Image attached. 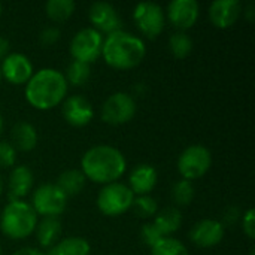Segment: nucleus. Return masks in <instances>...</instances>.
Instances as JSON below:
<instances>
[{
	"mask_svg": "<svg viewBox=\"0 0 255 255\" xmlns=\"http://www.w3.org/2000/svg\"><path fill=\"white\" fill-rule=\"evenodd\" d=\"M127 161L124 154L109 145H97L90 148L81 160V172L96 184H114L126 172Z\"/></svg>",
	"mask_w": 255,
	"mask_h": 255,
	"instance_id": "nucleus-1",
	"label": "nucleus"
},
{
	"mask_svg": "<svg viewBox=\"0 0 255 255\" xmlns=\"http://www.w3.org/2000/svg\"><path fill=\"white\" fill-rule=\"evenodd\" d=\"M67 93V81L64 75L51 67L40 69L33 73L25 84V100L39 111H48L63 103Z\"/></svg>",
	"mask_w": 255,
	"mask_h": 255,
	"instance_id": "nucleus-2",
	"label": "nucleus"
},
{
	"mask_svg": "<svg viewBox=\"0 0 255 255\" xmlns=\"http://www.w3.org/2000/svg\"><path fill=\"white\" fill-rule=\"evenodd\" d=\"M146 54L145 42L124 30L114 31L103 40L102 55L108 66L118 70H130L142 63Z\"/></svg>",
	"mask_w": 255,
	"mask_h": 255,
	"instance_id": "nucleus-3",
	"label": "nucleus"
},
{
	"mask_svg": "<svg viewBox=\"0 0 255 255\" xmlns=\"http://www.w3.org/2000/svg\"><path fill=\"white\" fill-rule=\"evenodd\" d=\"M37 223L36 212L31 205L24 200H10L0 215L1 233L13 241L28 238L34 232Z\"/></svg>",
	"mask_w": 255,
	"mask_h": 255,
	"instance_id": "nucleus-4",
	"label": "nucleus"
},
{
	"mask_svg": "<svg viewBox=\"0 0 255 255\" xmlns=\"http://www.w3.org/2000/svg\"><path fill=\"white\" fill-rule=\"evenodd\" d=\"M134 194L131 190L120 182L105 185L97 196V208L106 217H120L131 209Z\"/></svg>",
	"mask_w": 255,
	"mask_h": 255,
	"instance_id": "nucleus-5",
	"label": "nucleus"
},
{
	"mask_svg": "<svg viewBox=\"0 0 255 255\" xmlns=\"http://www.w3.org/2000/svg\"><path fill=\"white\" fill-rule=\"evenodd\" d=\"M66 205L67 196L55 184H43L33 193L31 208L43 218H58L66 211Z\"/></svg>",
	"mask_w": 255,
	"mask_h": 255,
	"instance_id": "nucleus-6",
	"label": "nucleus"
},
{
	"mask_svg": "<svg viewBox=\"0 0 255 255\" xmlns=\"http://www.w3.org/2000/svg\"><path fill=\"white\" fill-rule=\"evenodd\" d=\"M212 164L211 151L203 145H191L185 148L178 158V172L182 179L193 181L205 176Z\"/></svg>",
	"mask_w": 255,
	"mask_h": 255,
	"instance_id": "nucleus-7",
	"label": "nucleus"
},
{
	"mask_svg": "<svg viewBox=\"0 0 255 255\" xmlns=\"http://www.w3.org/2000/svg\"><path fill=\"white\" fill-rule=\"evenodd\" d=\"M103 36L93 27L79 30L70 40V55L76 61L94 63L102 55Z\"/></svg>",
	"mask_w": 255,
	"mask_h": 255,
	"instance_id": "nucleus-8",
	"label": "nucleus"
},
{
	"mask_svg": "<svg viewBox=\"0 0 255 255\" xmlns=\"http://www.w3.org/2000/svg\"><path fill=\"white\" fill-rule=\"evenodd\" d=\"M134 99L123 91L114 93L102 106V120L111 126H121L133 120L136 115Z\"/></svg>",
	"mask_w": 255,
	"mask_h": 255,
	"instance_id": "nucleus-9",
	"label": "nucleus"
},
{
	"mask_svg": "<svg viewBox=\"0 0 255 255\" xmlns=\"http://www.w3.org/2000/svg\"><path fill=\"white\" fill-rule=\"evenodd\" d=\"M133 19L142 34H145L148 39H155L164 30L166 15L160 4L142 1L134 7Z\"/></svg>",
	"mask_w": 255,
	"mask_h": 255,
	"instance_id": "nucleus-10",
	"label": "nucleus"
},
{
	"mask_svg": "<svg viewBox=\"0 0 255 255\" xmlns=\"http://www.w3.org/2000/svg\"><path fill=\"white\" fill-rule=\"evenodd\" d=\"M0 73L7 82L13 85H22L27 84L33 76V64L24 54H7V57L1 61Z\"/></svg>",
	"mask_w": 255,
	"mask_h": 255,
	"instance_id": "nucleus-11",
	"label": "nucleus"
},
{
	"mask_svg": "<svg viewBox=\"0 0 255 255\" xmlns=\"http://www.w3.org/2000/svg\"><path fill=\"white\" fill-rule=\"evenodd\" d=\"M90 22L93 24V28L102 33H114L121 30V18L117 12V9L106 1H96L90 6L88 10Z\"/></svg>",
	"mask_w": 255,
	"mask_h": 255,
	"instance_id": "nucleus-12",
	"label": "nucleus"
},
{
	"mask_svg": "<svg viewBox=\"0 0 255 255\" xmlns=\"http://www.w3.org/2000/svg\"><path fill=\"white\" fill-rule=\"evenodd\" d=\"M167 19L181 31L191 28L200 15V6L196 0H173L167 4Z\"/></svg>",
	"mask_w": 255,
	"mask_h": 255,
	"instance_id": "nucleus-13",
	"label": "nucleus"
},
{
	"mask_svg": "<svg viewBox=\"0 0 255 255\" xmlns=\"http://www.w3.org/2000/svg\"><path fill=\"white\" fill-rule=\"evenodd\" d=\"M61 114L70 126L84 127L91 123L94 109L84 96H70L63 100Z\"/></svg>",
	"mask_w": 255,
	"mask_h": 255,
	"instance_id": "nucleus-14",
	"label": "nucleus"
},
{
	"mask_svg": "<svg viewBox=\"0 0 255 255\" xmlns=\"http://www.w3.org/2000/svg\"><path fill=\"white\" fill-rule=\"evenodd\" d=\"M224 238V226L217 220H202L190 230V239L200 248L218 245Z\"/></svg>",
	"mask_w": 255,
	"mask_h": 255,
	"instance_id": "nucleus-15",
	"label": "nucleus"
},
{
	"mask_svg": "<svg viewBox=\"0 0 255 255\" xmlns=\"http://www.w3.org/2000/svg\"><path fill=\"white\" fill-rule=\"evenodd\" d=\"M242 12L238 0H215L209 7V18L217 28H229L235 25Z\"/></svg>",
	"mask_w": 255,
	"mask_h": 255,
	"instance_id": "nucleus-16",
	"label": "nucleus"
},
{
	"mask_svg": "<svg viewBox=\"0 0 255 255\" xmlns=\"http://www.w3.org/2000/svg\"><path fill=\"white\" fill-rule=\"evenodd\" d=\"M158 173L151 164H139L133 169L128 182L130 190L134 196H149V193L157 185Z\"/></svg>",
	"mask_w": 255,
	"mask_h": 255,
	"instance_id": "nucleus-17",
	"label": "nucleus"
},
{
	"mask_svg": "<svg viewBox=\"0 0 255 255\" xmlns=\"http://www.w3.org/2000/svg\"><path fill=\"white\" fill-rule=\"evenodd\" d=\"M33 181H34V176L30 167L24 164L13 167L9 175V182H7L10 200H21L22 197H25L33 187Z\"/></svg>",
	"mask_w": 255,
	"mask_h": 255,
	"instance_id": "nucleus-18",
	"label": "nucleus"
},
{
	"mask_svg": "<svg viewBox=\"0 0 255 255\" xmlns=\"http://www.w3.org/2000/svg\"><path fill=\"white\" fill-rule=\"evenodd\" d=\"M10 139H12V146L15 149L28 152L36 148L39 137H37V130L34 128L33 124L21 121L12 127Z\"/></svg>",
	"mask_w": 255,
	"mask_h": 255,
	"instance_id": "nucleus-19",
	"label": "nucleus"
},
{
	"mask_svg": "<svg viewBox=\"0 0 255 255\" xmlns=\"http://www.w3.org/2000/svg\"><path fill=\"white\" fill-rule=\"evenodd\" d=\"M34 232L39 245L43 248H51L58 242L61 235V223L58 218H43L40 223H37Z\"/></svg>",
	"mask_w": 255,
	"mask_h": 255,
	"instance_id": "nucleus-20",
	"label": "nucleus"
},
{
	"mask_svg": "<svg viewBox=\"0 0 255 255\" xmlns=\"http://www.w3.org/2000/svg\"><path fill=\"white\" fill-rule=\"evenodd\" d=\"M154 226L160 230L164 238L178 232L182 226V214L178 208H164L163 211L157 212Z\"/></svg>",
	"mask_w": 255,
	"mask_h": 255,
	"instance_id": "nucleus-21",
	"label": "nucleus"
},
{
	"mask_svg": "<svg viewBox=\"0 0 255 255\" xmlns=\"http://www.w3.org/2000/svg\"><path fill=\"white\" fill-rule=\"evenodd\" d=\"M91 247L84 238H66L49 248L46 255H90Z\"/></svg>",
	"mask_w": 255,
	"mask_h": 255,
	"instance_id": "nucleus-22",
	"label": "nucleus"
},
{
	"mask_svg": "<svg viewBox=\"0 0 255 255\" xmlns=\"http://www.w3.org/2000/svg\"><path fill=\"white\" fill-rule=\"evenodd\" d=\"M85 182H87V178L84 176V173H82L81 170L70 169V170L63 172V173L58 176L55 185L69 197V196H76V194H79V193L84 190Z\"/></svg>",
	"mask_w": 255,
	"mask_h": 255,
	"instance_id": "nucleus-23",
	"label": "nucleus"
},
{
	"mask_svg": "<svg viewBox=\"0 0 255 255\" xmlns=\"http://www.w3.org/2000/svg\"><path fill=\"white\" fill-rule=\"evenodd\" d=\"M75 1L73 0H49L45 4V10L49 19L55 22H63L69 19L75 12Z\"/></svg>",
	"mask_w": 255,
	"mask_h": 255,
	"instance_id": "nucleus-24",
	"label": "nucleus"
},
{
	"mask_svg": "<svg viewBox=\"0 0 255 255\" xmlns=\"http://www.w3.org/2000/svg\"><path fill=\"white\" fill-rule=\"evenodd\" d=\"M90 76H91V67H90V64L73 60L69 64L64 78H66L67 84H72L75 87H81V85L87 84V81L90 79Z\"/></svg>",
	"mask_w": 255,
	"mask_h": 255,
	"instance_id": "nucleus-25",
	"label": "nucleus"
},
{
	"mask_svg": "<svg viewBox=\"0 0 255 255\" xmlns=\"http://www.w3.org/2000/svg\"><path fill=\"white\" fill-rule=\"evenodd\" d=\"M169 49H170V52L176 58H185L193 51V40H191V37L187 33L178 31V33L170 36V39H169Z\"/></svg>",
	"mask_w": 255,
	"mask_h": 255,
	"instance_id": "nucleus-26",
	"label": "nucleus"
},
{
	"mask_svg": "<svg viewBox=\"0 0 255 255\" xmlns=\"http://www.w3.org/2000/svg\"><path fill=\"white\" fill-rule=\"evenodd\" d=\"M151 250V255H190L185 245L173 238H163Z\"/></svg>",
	"mask_w": 255,
	"mask_h": 255,
	"instance_id": "nucleus-27",
	"label": "nucleus"
},
{
	"mask_svg": "<svg viewBox=\"0 0 255 255\" xmlns=\"http://www.w3.org/2000/svg\"><path fill=\"white\" fill-rule=\"evenodd\" d=\"M194 196H196L194 187L187 179L178 181L172 188V197L178 206H188L194 200Z\"/></svg>",
	"mask_w": 255,
	"mask_h": 255,
	"instance_id": "nucleus-28",
	"label": "nucleus"
},
{
	"mask_svg": "<svg viewBox=\"0 0 255 255\" xmlns=\"http://www.w3.org/2000/svg\"><path fill=\"white\" fill-rule=\"evenodd\" d=\"M131 209L140 218H151V217L157 215L158 205H157L155 199H152L151 196H137L133 200Z\"/></svg>",
	"mask_w": 255,
	"mask_h": 255,
	"instance_id": "nucleus-29",
	"label": "nucleus"
},
{
	"mask_svg": "<svg viewBox=\"0 0 255 255\" xmlns=\"http://www.w3.org/2000/svg\"><path fill=\"white\" fill-rule=\"evenodd\" d=\"M164 236L160 233V230L154 226V223H146L140 229V239L146 247H155Z\"/></svg>",
	"mask_w": 255,
	"mask_h": 255,
	"instance_id": "nucleus-30",
	"label": "nucleus"
},
{
	"mask_svg": "<svg viewBox=\"0 0 255 255\" xmlns=\"http://www.w3.org/2000/svg\"><path fill=\"white\" fill-rule=\"evenodd\" d=\"M16 163V149L10 142L0 140V167H13Z\"/></svg>",
	"mask_w": 255,
	"mask_h": 255,
	"instance_id": "nucleus-31",
	"label": "nucleus"
},
{
	"mask_svg": "<svg viewBox=\"0 0 255 255\" xmlns=\"http://www.w3.org/2000/svg\"><path fill=\"white\" fill-rule=\"evenodd\" d=\"M60 36H61V33H60V30H58L57 27H46V28H43V30L40 31V34H39V42H40L43 46H51V45H54V43L58 42Z\"/></svg>",
	"mask_w": 255,
	"mask_h": 255,
	"instance_id": "nucleus-32",
	"label": "nucleus"
},
{
	"mask_svg": "<svg viewBox=\"0 0 255 255\" xmlns=\"http://www.w3.org/2000/svg\"><path fill=\"white\" fill-rule=\"evenodd\" d=\"M242 229H244V233L247 235V238L253 241V239L255 238V211L254 209H248V211L244 214Z\"/></svg>",
	"mask_w": 255,
	"mask_h": 255,
	"instance_id": "nucleus-33",
	"label": "nucleus"
},
{
	"mask_svg": "<svg viewBox=\"0 0 255 255\" xmlns=\"http://www.w3.org/2000/svg\"><path fill=\"white\" fill-rule=\"evenodd\" d=\"M9 52V40L0 36V60L3 61L7 57Z\"/></svg>",
	"mask_w": 255,
	"mask_h": 255,
	"instance_id": "nucleus-34",
	"label": "nucleus"
},
{
	"mask_svg": "<svg viewBox=\"0 0 255 255\" xmlns=\"http://www.w3.org/2000/svg\"><path fill=\"white\" fill-rule=\"evenodd\" d=\"M13 255H46L45 253H42V251H39V250H36V248H21V250H18L16 253Z\"/></svg>",
	"mask_w": 255,
	"mask_h": 255,
	"instance_id": "nucleus-35",
	"label": "nucleus"
},
{
	"mask_svg": "<svg viewBox=\"0 0 255 255\" xmlns=\"http://www.w3.org/2000/svg\"><path fill=\"white\" fill-rule=\"evenodd\" d=\"M245 15H247V18H248V21H254V6H253V4H250V6L247 7Z\"/></svg>",
	"mask_w": 255,
	"mask_h": 255,
	"instance_id": "nucleus-36",
	"label": "nucleus"
},
{
	"mask_svg": "<svg viewBox=\"0 0 255 255\" xmlns=\"http://www.w3.org/2000/svg\"><path fill=\"white\" fill-rule=\"evenodd\" d=\"M3 127H4V121H3V115H1V112H0V134H1V131H3Z\"/></svg>",
	"mask_w": 255,
	"mask_h": 255,
	"instance_id": "nucleus-37",
	"label": "nucleus"
},
{
	"mask_svg": "<svg viewBox=\"0 0 255 255\" xmlns=\"http://www.w3.org/2000/svg\"><path fill=\"white\" fill-rule=\"evenodd\" d=\"M3 194V179H1V176H0V196Z\"/></svg>",
	"mask_w": 255,
	"mask_h": 255,
	"instance_id": "nucleus-38",
	"label": "nucleus"
},
{
	"mask_svg": "<svg viewBox=\"0 0 255 255\" xmlns=\"http://www.w3.org/2000/svg\"><path fill=\"white\" fill-rule=\"evenodd\" d=\"M0 15H1V4H0Z\"/></svg>",
	"mask_w": 255,
	"mask_h": 255,
	"instance_id": "nucleus-39",
	"label": "nucleus"
},
{
	"mask_svg": "<svg viewBox=\"0 0 255 255\" xmlns=\"http://www.w3.org/2000/svg\"><path fill=\"white\" fill-rule=\"evenodd\" d=\"M0 81H1V73H0Z\"/></svg>",
	"mask_w": 255,
	"mask_h": 255,
	"instance_id": "nucleus-40",
	"label": "nucleus"
},
{
	"mask_svg": "<svg viewBox=\"0 0 255 255\" xmlns=\"http://www.w3.org/2000/svg\"><path fill=\"white\" fill-rule=\"evenodd\" d=\"M0 255H1V248H0Z\"/></svg>",
	"mask_w": 255,
	"mask_h": 255,
	"instance_id": "nucleus-41",
	"label": "nucleus"
}]
</instances>
